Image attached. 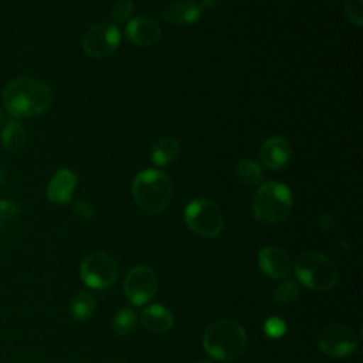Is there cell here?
Masks as SVG:
<instances>
[{
    "label": "cell",
    "mask_w": 363,
    "mask_h": 363,
    "mask_svg": "<svg viewBox=\"0 0 363 363\" xmlns=\"http://www.w3.org/2000/svg\"><path fill=\"white\" fill-rule=\"evenodd\" d=\"M51 99L48 85L35 78H17L3 91V106L14 119L33 118L45 112Z\"/></svg>",
    "instance_id": "1"
},
{
    "label": "cell",
    "mask_w": 363,
    "mask_h": 363,
    "mask_svg": "<svg viewBox=\"0 0 363 363\" xmlns=\"http://www.w3.org/2000/svg\"><path fill=\"white\" fill-rule=\"evenodd\" d=\"M247 346L244 328L233 319L213 322L203 335V347L214 359L228 362L242 354Z\"/></svg>",
    "instance_id": "2"
},
{
    "label": "cell",
    "mask_w": 363,
    "mask_h": 363,
    "mask_svg": "<svg viewBox=\"0 0 363 363\" xmlns=\"http://www.w3.org/2000/svg\"><path fill=\"white\" fill-rule=\"evenodd\" d=\"M132 196L143 211L157 214L170 203L172 180L166 173L157 169H146L135 176Z\"/></svg>",
    "instance_id": "3"
},
{
    "label": "cell",
    "mask_w": 363,
    "mask_h": 363,
    "mask_svg": "<svg viewBox=\"0 0 363 363\" xmlns=\"http://www.w3.org/2000/svg\"><path fill=\"white\" fill-rule=\"evenodd\" d=\"M292 193L279 182L264 183L254 196L252 211L262 224H277L288 217L292 208Z\"/></svg>",
    "instance_id": "4"
},
{
    "label": "cell",
    "mask_w": 363,
    "mask_h": 363,
    "mask_svg": "<svg viewBox=\"0 0 363 363\" xmlns=\"http://www.w3.org/2000/svg\"><path fill=\"white\" fill-rule=\"evenodd\" d=\"M294 271L298 281L313 291H329L339 279L336 265L315 251L301 254L295 261Z\"/></svg>",
    "instance_id": "5"
},
{
    "label": "cell",
    "mask_w": 363,
    "mask_h": 363,
    "mask_svg": "<svg viewBox=\"0 0 363 363\" xmlns=\"http://www.w3.org/2000/svg\"><path fill=\"white\" fill-rule=\"evenodd\" d=\"M184 221L193 233L204 238L217 237L224 227V217L220 207L203 197L187 204L184 210Z\"/></svg>",
    "instance_id": "6"
},
{
    "label": "cell",
    "mask_w": 363,
    "mask_h": 363,
    "mask_svg": "<svg viewBox=\"0 0 363 363\" xmlns=\"http://www.w3.org/2000/svg\"><path fill=\"white\" fill-rule=\"evenodd\" d=\"M82 282L94 289L109 288L118 278L116 261L106 252L96 251L85 257L79 268Z\"/></svg>",
    "instance_id": "7"
},
{
    "label": "cell",
    "mask_w": 363,
    "mask_h": 363,
    "mask_svg": "<svg viewBox=\"0 0 363 363\" xmlns=\"http://www.w3.org/2000/svg\"><path fill=\"white\" fill-rule=\"evenodd\" d=\"M316 342L325 354L333 357H343L357 349L359 337L354 329H352L350 326L335 323L325 326L319 332Z\"/></svg>",
    "instance_id": "8"
},
{
    "label": "cell",
    "mask_w": 363,
    "mask_h": 363,
    "mask_svg": "<svg viewBox=\"0 0 363 363\" xmlns=\"http://www.w3.org/2000/svg\"><path fill=\"white\" fill-rule=\"evenodd\" d=\"M123 291L130 303L140 306L149 302L157 291V277L147 265L133 267L125 277Z\"/></svg>",
    "instance_id": "9"
},
{
    "label": "cell",
    "mask_w": 363,
    "mask_h": 363,
    "mask_svg": "<svg viewBox=\"0 0 363 363\" xmlns=\"http://www.w3.org/2000/svg\"><path fill=\"white\" fill-rule=\"evenodd\" d=\"M121 43V31L112 23H99L88 30L82 40L84 51L91 57H106Z\"/></svg>",
    "instance_id": "10"
},
{
    "label": "cell",
    "mask_w": 363,
    "mask_h": 363,
    "mask_svg": "<svg viewBox=\"0 0 363 363\" xmlns=\"http://www.w3.org/2000/svg\"><path fill=\"white\" fill-rule=\"evenodd\" d=\"M258 265L261 271L272 278L282 279L289 275L292 269V262L288 254L278 247H264L258 252Z\"/></svg>",
    "instance_id": "11"
},
{
    "label": "cell",
    "mask_w": 363,
    "mask_h": 363,
    "mask_svg": "<svg viewBox=\"0 0 363 363\" xmlns=\"http://www.w3.org/2000/svg\"><path fill=\"white\" fill-rule=\"evenodd\" d=\"M292 149L286 139L281 136L268 138L259 149V159L265 167L277 170L284 167L291 159Z\"/></svg>",
    "instance_id": "12"
},
{
    "label": "cell",
    "mask_w": 363,
    "mask_h": 363,
    "mask_svg": "<svg viewBox=\"0 0 363 363\" xmlns=\"http://www.w3.org/2000/svg\"><path fill=\"white\" fill-rule=\"evenodd\" d=\"M77 186V176L69 169H60L51 177L47 186V197L57 204H65L71 200Z\"/></svg>",
    "instance_id": "13"
},
{
    "label": "cell",
    "mask_w": 363,
    "mask_h": 363,
    "mask_svg": "<svg viewBox=\"0 0 363 363\" xmlns=\"http://www.w3.org/2000/svg\"><path fill=\"white\" fill-rule=\"evenodd\" d=\"M126 37L136 45L155 44L160 37L159 24L149 17H136L126 24Z\"/></svg>",
    "instance_id": "14"
},
{
    "label": "cell",
    "mask_w": 363,
    "mask_h": 363,
    "mask_svg": "<svg viewBox=\"0 0 363 363\" xmlns=\"http://www.w3.org/2000/svg\"><path fill=\"white\" fill-rule=\"evenodd\" d=\"M201 6L193 1H177L163 9V18L174 26H190L199 21Z\"/></svg>",
    "instance_id": "15"
},
{
    "label": "cell",
    "mask_w": 363,
    "mask_h": 363,
    "mask_svg": "<svg viewBox=\"0 0 363 363\" xmlns=\"http://www.w3.org/2000/svg\"><path fill=\"white\" fill-rule=\"evenodd\" d=\"M140 322L145 329L155 333H164L173 326V313L163 305H149L140 313Z\"/></svg>",
    "instance_id": "16"
},
{
    "label": "cell",
    "mask_w": 363,
    "mask_h": 363,
    "mask_svg": "<svg viewBox=\"0 0 363 363\" xmlns=\"http://www.w3.org/2000/svg\"><path fill=\"white\" fill-rule=\"evenodd\" d=\"M177 153H179L177 139L172 136H164L153 145L150 150V159L153 163L159 166H166L176 159Z\"/></svg>",
    "instance_id": "17"
},
{
    "label": "cell",
    "mask_w": 363,
    "mask_h": 363,
    "mask_svg": "<svg viewBox=\"0 0 363 363\" xmlns=\"http://www.w3.org/2000/svg\"><path fill=\"white\" fill-rule=\"evenodd\" d=\"M96 308V301L94 295L88 291H79L71 301L69 313L74 320L84 322L89 319Z\"/></svg>",
    "instance_id": "18"
},
{
    "label": "cell",
    "mask_w": 363,
    "mask_h": 363,
    "mask_svg": "<svg viewBox=\"0 0 363 363\" xmlns=\"http://www.w3.org/2000/svg\"><path fill=\"white\" fill-rule=\"evenodd\" d=\"M24 142H26V130L18 121L11 119L6 125H3V130H1L3 149H6L7 152H17L18 149H21Z\"/></svg>",
    "instance_id": "19"
},
{
    "label": "cell",
    "mask_w": 363,
    "mask_h": 363,
    "mask_svg": "<svg viewBox=\"0 0 363 363\" xmlns=\"http://www.w3.org/2000/svg\"><path fill=\"white\" fill-rule=\"evenodd\" d=\"M235 176L247 184H258L264 179V173L259 164L254 160L244 159L235 164Z\"/></svg>",
    "instance_id": "20"
},
{
    "label": "cell",
    "mask_w": 363,
    "mask_h": 363,
    "mask_svg": "<svg viewBox=\"0 0 363 363\" xmlns=\"http://www.w3.org/2000/svg\"><path fill=\"white\" fill-rule=\"evenodd\" d=\"M135 325H136V315L130 308L119 309L112 320V329L119 336H125L130 333L135 329Z\"/></svg>",
    "instance_id": "21"
},
{
    "label": "cell",
    "mask_w": 363,
    "mask_h": 363,
    "mask_svg": "<svg viewBox=\"0 0 363 363\" xmlns=\"http://www.w3.org/2000/svg\"><path fill=\"white\" fill-rule=\"evenodd\" d=\"M298 294H299L298 284L295 281H285L275 288L272 298L277 305L286 306L298 298Z\"/></svg>",
    "instance_id": "22"
},
{
    "label": "cell",
    "mask_w": 363,
    "mask_h": 363,
    "mask_svg": "<svg viewBox=\"0 0 363 363\" xmlns=\"http://www.w3.org/2000/svg\"><path fill=\"white\" fill-rule=\"evenodd\" d=\"M264 330L265 335L271 339H278L286 332V323L282 318L279 316H271L265 320L264 323Z\"/></svg>",
    "instance_id": "23"
},
{
    "label": "cell",
    "mask_w": 363,
    "mask_h": 363,
    "mask_svg": "<svg viewBox=\"0 0 363 363\" xmlns=\"http://www.w3.org/2000/svg\"><path fill=\"white\" fill-rule=\"evenodd\" d=\"M345 11L347 18L356 26H362L363 14H362V0H345Z\"/></svg>",
    "instance_id": "24"
},
{
    "label": "cell",
    "mask_w": 363,
    "mask_h": 363,
    "mask_svg": "<svg viewBox=\"0 0 363 363\" xmlns=\"http://www.w3.org/2000/svg\"><path fill=\"white\" fill-rule=\"evenodd\" d=\"M132 10H133V4H132L130 0H119L113 4L111 14H112L115 21L122 23L130 16Z\"/></svg>",
    "instance_id": "25"
},
{
    "label": "cell",
    "mask_w": 363,
    "mask_h": 363,
    "mask_svg": "<svg viewBox=\"0 0 363 363\" xmlns=\"http://www.w3.org/2000/svg\"><path fill=\"white\" fill-rule=\"evenodd\" d=\"M18 213V204L14 200L3 199L0 200V227L3 223L11 220Z\"/></svg>",
    "instance_id": "26"
},
{
    "label": "cell",
    "mask_w": 363,
    "mask_h": 363,
    "mask_svg": "<svg viewBox=\"0 0 363 363\" xmlns=\"http://www.w3.org/2000/svg\"><path fill=\"white\" fill-rule=\"evenodd\" d=\"M74 211H75V214H77L78 217H81V218H84V220H91V218L95 216L94 207H92L89 203L82 201V200L74 203Z\"/></svg>",
    "instance_id": "27"
},
{
    "label": "cell",
    "mask_w": 363,
    "mask_h": 363,
    "mask_svg": "<svg viewBox=\"0 0 363 363\" xmlns=\"http://www.w3.org/2000/svg\"><path fill=\"white\" fill-rule=\"evenodd\" d=\"M218 1H220V0H203L201 6H203V7H207V9H211V7H214Z\"/></svg>",
    "instance_id": "28"
},
{
    "label": "cell",
    "mask_w": 363,
    "mask_h": 363,
    "mask_svg": "<svg viewBox=\"0 0 363 363\" xmlns=\"http://www.w3.org/2000/svg\"><path fill=\"white\" fill-rule=\"evenodd\" d=\"M4 125V113H3V111L0 109V128Z\"/></svg>",
    "instance_id": "29"
},
{
    "label": "cell",
    "mask_w": 363,
    "mask_h": 363,
    "mask_svg": "<svg viewBox=\"0 0 363 363\" xmlns=\"http://www.w3.org/2000/svg\"><path fill=\"white\" fill-rule=\"evenodd\" d=\"M0 183H1V172H0Z\"/></svg>",
    "instance_id": "30"
},
{
    "label": "cell",
    "mask_w": 363,
    "mask_h": 363,
    "mask_svg": "<svg viewBox=\"0 0 363 363\" xmlns=\"http://www.w3.org/2000/svg\"><path fill=\"white\" fill-rule=\"evenodd\" d=\"M201 363H210V362H201Z\"/></svg>",
    "instance_id": "31"
}]
</instances>
